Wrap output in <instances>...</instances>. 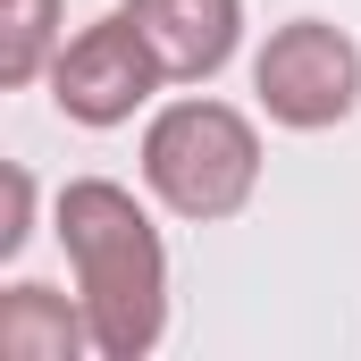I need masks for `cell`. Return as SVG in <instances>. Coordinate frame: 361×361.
<instances>
[{"label": "cell", "instance_id": "6da1fadb", "mask_svg": "<svg viewBox=\"0 0 361 361\" xmlns=\"http://www.w3.org/2000/svg\"><path fill=\"white\" fill-rule=\"evenodd\" d=\"M51 235L68 252L76 302L92 319V353L143 361L169 336V244H160L152 210L118 177H68L51 202Z\"/></svg>", "mask_w": 361, "mask_h": 361}, {"label": "cell", "instance_id": "7a4b0ae2", "mask_svg": "<svg viewBox=\"0 0 361 361\" xmlns=\"http://www.w3.org/2000/svg\"><path fill=\"white\" fill-rule=\"evenodd\" d=\"M143 193L185 227L235 219L261 193V126L219 92L160 101L152 126H143Z\"/></svg>", "mask_w": 361, "mask_h": 361}, {"label": "cell", "instance_id": "3957f363", "mask_svg": "<svg viewBox=\"0 0 361 361\" xmlns=\"http://www.w3.org/2000/svg\"><path fill=\"white\" fill-rule=\"evenodd\" d=\"M252 101L286 135H328L361 109V42L328 17H286L252 51Z\"/></svg>", "mask_w": 361, "mask_h": 361}, {"label": "cell", "instance_id": "277c9868", "mask_svg": "<svg viewBox=\"0 0 361 361\" xmlns=\"http://www.w3.org/2000/svg\"><path fill=\"white\" fill-rule=\"evenodd\" d=\"M42 85H51V101H59L68 126L109 135V126H126L152 92L169 85V68H160V51L143 42V25H135L126 8H109V17H92V25H76V34L59 42V59H51Z\"/></svg>", "mask_w": 361, "mask_h": 361}, {"label": "cell", "instance_id": "5b68a950", "mask_svg": "<svg viewBox=\"0 0 361 361\" xmlns=\"http://www.w3.org/2000/svg\"><path fill=\"white\" fill-rule=\"evenodd\" d=\"M126 17L160 51L169 85H210L244 51V0H126Z\"/></svg>", "mask_w": 361, "mask_h": 361}, {"label": "cell", "instance_id": "8992f818", "mask_svg": "<svg viewBox=\"0 0 361 361\" xmlns=\"http://www.w3.org/2000/svg\"><path fill=\"white\" fill-rule=\"evenodd\" d=\"M92 353V319L85 302H68L59 286H0V361H85Z\"/></svg>", "mask_w": 361, "mask_h": 361}, {"label": "cell", "instance_id": "52a82bcc", "mask_svg": "<svg viewBox=\"0 0 361 361\" xmlns=\"http://www.w3.org/2000/svg\"><path fill=\"white\" fill-rule=\"evenodd\" d=\"M59 17H68L59 0H0V85H42L51 76V59L68 42Z\"/></svg>", "mask_w": 361, "mask_h": 361}, {"label": "cell", "instance_id": "ba28073f", "mask_svg": "<svg viewBox=\"0 0 361 361\" xmlns=\"http://www.w3.org/2000/svg\"><path fill=\"white\" fill-rule=\"evenodd\" d=\"M0 193H8V210H0V261H17L25 235H34V169L8 160V169H0Z\"/></svg>", "mask_w": 361, "mask_h": 361}]
</instances>
